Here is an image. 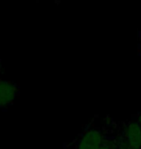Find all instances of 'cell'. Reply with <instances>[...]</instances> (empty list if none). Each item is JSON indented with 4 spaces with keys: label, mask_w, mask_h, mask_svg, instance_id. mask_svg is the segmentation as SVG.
Listing matches in <instances>:
<instances>
[{
    "label": "cell",
    "mask_w": 141,
    "mask_h": 149,
    "mask_svg": "<svg viewBox=\"0 0 141 149\" xmlns=\"http://www.w3.org/2000/svg\"><path fill=\"white\" fill-rule=\"evenodd\" d=\"M139 54L141 55V44L139 45Z\"/></svg>",
    "instance_id": "cell-6"
},
{
    "label": "cell",
    "mask_w": 141,
    "mask_h": 149,
    "mask_svg": "<svg viewBox=\"0 0 141 149\" xmlns=\"http://www.w3.org/2000/svg\"><path fill=\"white\" fill-rule=\"evenodd\" d=\"M19 87L15 82L0 79V109L11 106L17 99Z\"/></svg>",
    "instance_id": "cell-3"
},
{
    "label": "cell",
    "mask_w": 141,
    "mask_h": 149,
    "mask_svg": "<svg viewBox=\"0 0 141 149\" xmlns=\"http://www.w3.org/2000/svg\"><path fill=\"white\" fill-rule=\"evenodd\" d=\"M106 139L101 130L90 128L81 135L74 149H99L104 143Z\"/></svg>",
    "instance_id": "cell-2"
},
{
    "label": "cell",
    "mask_w": 141,
    "mask_h": 149,
    "mask_svg": "<svg viewBox=\"0 0 141 149\" xmlns=\"http://www.w3.org/2000/svg\"><path fill=\"white\" fill-rule=\"evenodd\" d=\"M139 36H140V40H141V29H140V32H139Z\"/></svg>",
    "instance_id": "cell-8"
},
{
    "label": "cell",
    "mask_w": 141,
    "mask_h": 149,
    "mask_svg": "<svg viewBox=\"0 0 141 149\" xmlns=\"http://www.w3.org/2000/svg\"><path fill=\"white\" fill-rule=\"evenodd\" d=\"M99 149H111V148H110V147L108 146V145H106V143H103V144L101 145V146L100 148H99Z\"/></svg>",
    "instance_id": "cell-4"
},
{
    "label": "cell",
    "mask_w": 141,
    "mask_h": 149,
    "mask_svg": "<svg viewBox=\"0 0 141 149\" xmlns=\"http://www.w3.org/2000/svg\"><path fill=\"white\" fill-rule=\"evenodd\" d=\"M136 121L138 122L139 125H140V127H141V112L138 113V115H137V120Z\"/></svg>",
    "instance_id": "cell-5"
},
{
    "label": "cell",
    "mask_w": 141,
    "mask_h": 149,
    "mask_svg": "<svg viewBox=\"0 0 141 149\" xmlns=\"http://www.w3.org/2000/svg\"><path fill=\"white\" fill-rule=\"evenodd\" d=\"M0 73H1V61H0Z\"/></svg>",
    "instance_id": "cell-7"
},
{
    "label": "cell",
    "mask_w": 141,
    "mask_h": 149,
    "mask_svg": "<svg viewBox=\"0 0 141 149\" xmlns=\"http://www.w3.org/2000/svg\"><path fill=\"white\" fill-rule=\"evenodd\" d=\"M118 143L127 149H141V127L138 122L131 121L126 125Z\"/></svg>",
    "instance_id": "cell-1"
}]
</instances>
